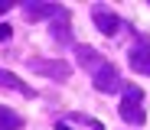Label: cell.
Returning a JSON list of instances; mask_svg holds the SVG:
<instances>
[{"instance_id": "6da1fadb", "label": "cell", "mask_w": 150, "mask_h": 130, "mask_svg": "<svg viewBox=\"0 0 150 130\" xmlns=\"http://www.w3.org/2000/svg\"><path fill=\"white\" fill-rule=\"evenodd\" d=\"M124 91L127 94H124V101H121V117L131 120V124H140L144 120V94L137 88H124Z\"/></svg>"}, {"instance_id": "7a4b0ae2", "label": "cell", "mask_w": 150, "mask_h": 130, "mask_svg": "<svg viewBox=\"0 0 150 130\" xmlns=\"http://www.w3.org/2000/svg\"><path fill=\"white\" fill-rule=\"evenodd\" d=\"M95 88L98 91H114L117 88V72H114V65H101V68H98L95 72Z\"/></svg>"}, {"instance_id": "3957f363", "label": "cell", "mask_w": 150, "mask_h": 130, "mask_svg": "<svg viewBox=\"0 0 150 130\" xmlns=\"http://www.w3.org/2000/svg\"><path fill=\"white\" fill-rule=\"evenodd\" d=\"M95 23H98V30H101L105 36H114V33H117V26H121V23H117V16H114V13H108L105 7H98V10H95Z\"/></svg>"}, {"instance_id": "277c9868", "label": "cell", "mask_w": 150, "mask_h": 130, "mask_svg": "<svg viewBox=\"0 0 150 130\" xmlns=\"http://www.w3.org/2000/svg\"><path fill=\"white\" fill-rule=\"evenodd\" d=\"M131 65H134L137 72L150 75V46H147V42H144V46H134V49H131Z\"/></svg>"}, {"instance_id": "5b68a950", "label": "cell", "mask_w": 150, "mask_h": 130, "mask_svg": "<svg viewBox=\"0 0 150 130\" xmlns=\"http://www.w3.org/2000/svg\"><path fill=\"white\" fill-rule=\"evenodd\" d=\"M23 120H20V114L16 111H10V108H0V130H16Z\"/></svg>"}, {"instance_id": "8992f818", "label": "cell", "mask_w": 150, "mask_h": 130, "mask_svg": "<svg viewBox=\"0 0 150 130\" xmlns=\"http://www.w3.org/2000/svg\"><path fill=\"white\" fill-rule=\"evenodd\" d=\"M4 39H10V26H7V23H0V42H4Z\"/></svg>"}]
</instances>
